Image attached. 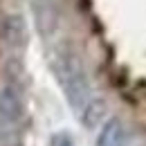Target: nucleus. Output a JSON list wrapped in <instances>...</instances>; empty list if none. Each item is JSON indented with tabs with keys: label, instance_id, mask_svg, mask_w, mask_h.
<instances>
[{
	"label": "nucleus",
	"instance_id": "obj_6",
	"mask_svg": "<svg viewBox=\"0 0 146 146\" xmlns=\"http://www.w3.org/2000/svg\"><path fill=\"white\" fill-rule=\"evenodd\" d=\"M52 146H74V139L70 133H56L52 137Z\"/></svg>",
	"mask_w": 146,
	"mask_h": 146
},
{
	"label": "nucleus",
	"instance_id": "obj_5",
	"mask_svg": "<svg viewBox=\"0 0 146 146\" xmlns=\"http://www.w3.org/2000/svg\"><path fill=\"white\" fill-rule=\"evenodd\" d=\"M79 115H81V124L86 128H94L101 121V117L106 115V101L101 97H90V101L83 106V110Z\"/></svg>",
	"mask_w": 146,
	"mask_h": 146
},
{
	"label": "nucleus",
	"instance_id": "obj_1",
	"mask_svg": "<svg viewBox=\"0 0 146 146\" xmlns=\"http://www.w3.org/2000/svg\"><path fill=\"white\" fill-rule=\"evenodd\" d=\"M56 74H58L61 88L65 92L70 108L74 112H81L83 106L92 97V86H90V79H88V72H86V65L79 58V54L72 50L63 52L56 61Z\"/></svg>",
	"mask_w": 146,
	"mask_h": 146
},
{
	"label": "nucleus",
	"instance_id": "obj_2",
	"mask_svg": "<svg viewBox=\"0 0 146 146\" xmlns=\"http://www.w3.org/2000/svg\"><path fill=\"white\" fill-rule=\"evenodd\" d=\"M23 126V99L16 86L0 88V146H11Z\"/></svg>",
	"mask_w": 146,
	"mask_h": 146
},
{
	"label": "nucleus",
	"instance_id": "obj_4",
	"mask_svg": "<svg viewBox=\"0 0 146 146\" xmlns=\"http://www.w3.org/2000/svg\"><path fill=\"white\" fill-rule=\"evenodd\" d=\"M126 144H128L126 126L119 119H108L97 137V146H126Z\"/></svg>",
	"mask_w": 146,
	"mask_h": 146
},
{
	"label": "nucleus",
	"instance_id": "obj_3",
	"mask_svg": "<svg viewBox=\"0 0 146 146\" xmlns=\"http://www.w3.org/2000/svg\"><path fill=\"white\" fill-rule=\"evenodd\" d=\"M0 38L7 50L11 52H23L27 45V23L20 14H7L0 23Z\"/></svg>",
	"mask_w": 146,
	"mask_h": 146
}]
</instances>
